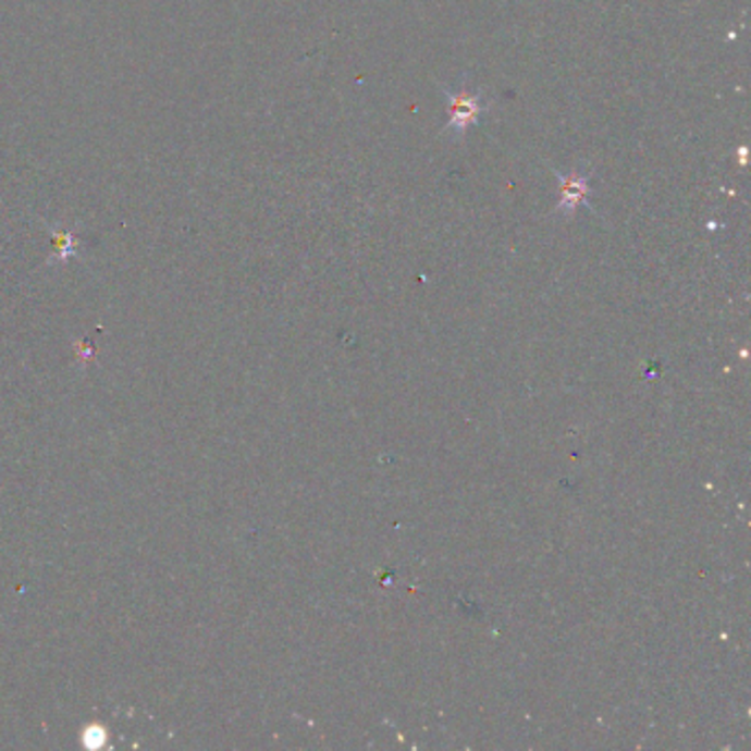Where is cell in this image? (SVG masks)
<instances>
[{"label": "cell", "instance_id": "cell-1", "mask_svg": "<svg viewBox=\"0 0 751 751\" xmlns=\"http://www.w3.org/2000/svg\"><path fill=\"white\" fill-rule=\"evenodd\" d=\"M443 96L447 100V113H450L445 133L458 139L479 122L481 113L485 111L483 93H472L469 88H460V90L443 88Z\"/></svg>", "mask_w": 751, "mask_h": 751}, {"label": "cell", "instance_id": "cell-2", "mask_svg": "<svg viewBox=\"0 0 751 751\" xmlns=\"http://www.w3.org/2000/svg\"><path fill=\"white\" fill-rule=\"evenodd\" d=\"M557 183H559V201H557V212L571 217L580 206H591L589 204V176L582 174L580 170H571L569 174L555 172Z\"/></svg>", "mask_w": 751, "mask_h": 751}]
</instances>
